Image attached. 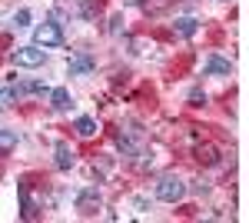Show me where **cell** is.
Listing matches in <instances>:
<instances>
[{"label":"cell","instance_id":"cell-1","mask_svg":"<svg viewBox=\"0 0 249 223\" xmlns=\"http://www.w3.org/2000/svg\"><path fill=\"white\" fill-rule=\"evenodd\" d=\"M156 197H160L163 203H179V200L186 197V183H183L179 177H163V180L156 183Z\"/></svg>","mask_w":249,"mask_h":223},{"label":"cell","instance_id":"cell-2","mask_svg":"<svg viewBox=\"0 0 249 223\" xmlns=\"http://www.w3.org/2000/svg\"><path fill=\"white\" fill-rule=\"evenodd\" d=\"M34 43L43 47V50H50V47H60L63 43V30H60V23H40L37 30H34Z\"/></svg>","mask_w":249,"mask_h":223},{"label":"cell","instance_id":"cell-3","mask_svg":"<svg viewBox=\"0 0 249 223\" xmlns=\"http://www.w3.org/2000/svg\"><path fill=\"white\" fill-rule=\"evenodd\" d=\"M10 60H14L17 67H43V60H47V50H43V47H37V43H34V47H17Z\"/></svg>","mask_w":249,"mask_h":223},{"label":"cell","instance_id":"cell-4","mask_svg":"<svg viewBox=\"0 0 249 223\" xmlns=\"http://www.w3.org/2000/svg\"><path fill=\"white\" fill-rule=\"evenodd\" d=\"M100 206H103V197H100V190H96V186H87V190L77 197V210L83 213V217H93Z\"/></svg>","mask_w":249,"mask_h":223},{"label":"cell","instance_id":"cell-5","mask_svg":"<svg viewBox=\"0 0 249 223\" xmlns=\"http://www.w3.org/2000/svg\"><path fill=\"white\" fill-rule=\"evenodd\" d=\"M50 107L53 110H70V90L67 87H57V90H50Z\"/></svg>","mask_w":249,"mask_h":223},{"label":"cell","instance_id":"cell-6","mask_svg":"<svg viewBox=\"0 0 249 223\" xmlns=\"http://www.w3.org/2000/svg\"><path fill=\"white\" fill-rule=\"evenodd\" d=\"M93 67H96V60L90 54H80V57H73V60H70V74H90Z\"/></svg>","mask_w":249,"mask_h":223},{"label":"cell","instance_id":"cell-7","mask_svg":"<svg viewBox=\"0 0 249 223\" xmlns=\"http://www.w3.org/2000/svg\"><path fill=\"white\" fill-rule=\"evenodd\" d=\"M206 74H213V77H230V60H223V57L213 54L210 60H206Z\"/></svg>","mask_w":249,"mask_h":223},{"label":"cell","instance_id":"cell-8","mask_svg":"<svg viewBox=\"0 0 249 223\" xmlns=\"http://www.w3.org/2000/svg\"><path fill=\"white\" fill-rule=\"evenodd\" d=\"M196 160L206 163V167H213V163H219V150L210 147V143H199V147H196Z\"/></svg>","mask_w":249,"mask_h":223},{"label":"cell","instance_id":"cell-9","mask_svg":"<svg viewBox=\"0 0 249 223\" xmlns=\"http://www.w3.org/2000/svg\"><path fill=\"white\" fill-rule=\"evenodd\" d=\"M77 163V157H73V150L67 147V143H57V167L60 170H70Z\"/></svg>","mask_w":249,"mask_h":223},{"label":"cell","instance_id":"cell-10","mask_svg":"<svg viewBox=\"0 0 249 223\" xmlns=\"http://www.w3.org/2000/svg\"><path fill=\"white\" fill-rule=\"evenodd\" d=\"M96 130H100V127H96L93 117H77V133L80 137H96Z\"/></svg>","mask_w":249,"mask_h":223},{"label":"cell","instance_id":"cell-11","mask_svg":"<svg viewBox=\"0 0 249 223\" xmlns=\"http://www.w3.org/2000/svg\"><path fill=\"white\" fill-rule=\"evenodd\" d=\"M176 30H179L183 37H193V34L199 30V23H196L193 17H179V20H176Z\"/></svg>","mask_w":249,"mask_h":223},{"label":"cell","instance_id":"cell-12","mask_svg":"<svg viewBox=\"0 0 249 223\" xmlns=\"http://www.w3.org/2000/svg\"><path fill=\"white\" fill-rule=\"evenodd\" d=\"M17 147V133L14 130H0V153H7V150Z\"/></svg>","mask_w":249,"mask_h":223},{"label":"cell","instance_id":"cell-13","mask_svg":"<svg viewBox=\"0 0 249 223\" xmlns=\"http://www.w3.org/2000/svg\"><path fill=\"white\" fill-rule=\"evenodd\" d=\"M17 97H20L17 87H3V90H0V107H10V103H14Z\"/></svg>","mask_w":249,"mask_h":223},{"label":"cell","instance_id":"cell-14","mask_svg":"<svg viewBox=\"0 0 249 223\" xmlns=\"http://www.w3.org/2000/svg\"><path fill=\"white\" fill-rule=\"evenodd\" d=\"M17 90H30V93H47V83H40V80H30V83H23Z\"/></svg>","mask_w":249,"mask_h":223},{"label":"cell","instance_id":"cell-15","mask_svg":"<svg viewBox=\"0 0 249 223\" xmlns=\"http://www.w3.org/2000/svg\"><path fill=\"white\" fill-rule=\"evenodd\" d=\"M190 100H193V107H203V103H206V93H203V90H193Z\"/></svg>","mask_w":249,"mask_h":223},{"label":"cell","instance_id":"cell-16","mask_svg":"<svg viewBox=\"0 0 249 223\" xmlns=\"http://www.w3.org/2000/svg\"><path fill=\"white\" fill-rule=\"evenodd\" d=\"M14 23H17V27H27V23H30V10H20L17 17H14Z\"/></svg>","mask_w":249,"mask_h":223},{"label":"cell","instance_id":"cell-17","mask_svg":"<svg viewBox=\"0 0 249 223\" xmlns=\"http://www.w3.org/2000/svg\"><path fill=\"white\" fill-rule=\"evenodd\" d=\"M110 30H113V34H120V30H123V17H113V27H110Z\"/></svg>","mask_w":249,"mask_h":223},{"label":"cell","instance_id":"cell-18","mask_svg":"<svg viewBox=\"0 0 249 223\" xmlns=\"http://www.w3.org/2000/svg\"><path fill=\"white\" fill-rule=\"evenodd\" d=\"M77 0H57V7H73Z\"/></svg>","mask_w":249,"mask_h":223}]
</instances>
